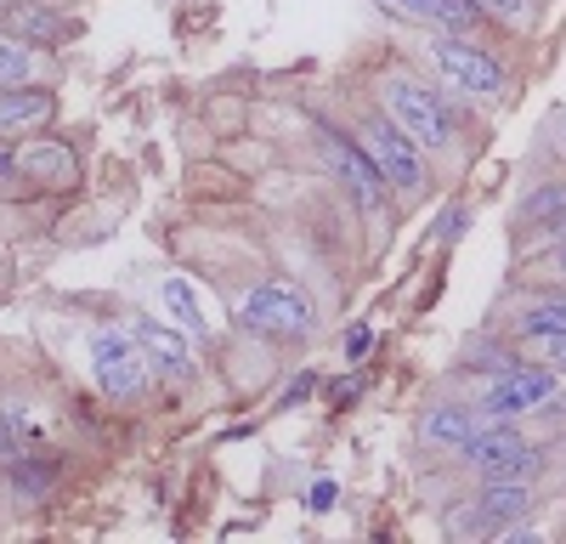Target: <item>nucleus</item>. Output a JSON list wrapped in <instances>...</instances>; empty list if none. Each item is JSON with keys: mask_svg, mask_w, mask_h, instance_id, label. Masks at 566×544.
I'll return each instance as SVG.
<instances>
[{"mask_svg": "<svg viewBox=\"0 0 566 544\" xmlns=\"http://www.w3.org/2000/svg\"><path fill=\"white\" fill-rule=\"evenodd\" d=\"M323 154H328V165L340 170V181L352 188V199H357L363 210L380 216V210L391 205V181H386V170L368 159V148L357 143L352 130H328V136H323Z\"/></svg>", "mask_w": 566, "mask_h": 544, "instance_id": "7", "label": "nucleus"}, {"mask_svg": "<svg viewBox=\"0 0 566 544\" xmlns=\"http://www.w3.org/2000/svg\"><path fill=\"white\" fill-rule=\"evenodd\" d=\"M437 80L453 85L459 97L470 103H488V108H504L510 103V69L493 45H482L476 34H448V29H431V45H424Z\"/></svg>", "mask_w": 566, "mask_h": 544, "instance_id": "2", "label": "nucleus"}, {"mask_svg": "<svg viewBox=\"0 0 566 544\" xmlns=\"http://www.w3.org/2000/svg\"><path fill=\"white\" fill-rule=\"evenodd\" d=\"M374 7L413 29H448V34H476L488 23L482 0H374Z\"/></svg>", "mask_w": 566, "mask_h": 544, "instance_id": "9", "label": "nucleus"}, {"mask_svg": "<svg viewBox=\"0 0 566 544\" xmlns=\"http://www.w3.org/2000/svg\"><path fill=\"white\" fill-rule=\"evenodd\" d=\"M555 148H560V154H566V114H560V119H555Z\"/></svg>", "mask_w": 566, "mask_h": 544, "instance_id": "25", "label": "nucleus"}, {"mask_svg": "<svg viewBox=\"0 0 566 544\" xmlns=\"http://www.w3.org/2000/svg\"><path fill=\"white\" fill-rule=\"evenodd\" d=\"M52 91L45 85H29V91H0V130H29V125H45L52 119Z\"/></svg>", "mask_w": 566, "mask_h": 544, "instance_id": "15", "label": "nucleus"}, {"mask_svg": "<svg viewBox=\"0 0 566 544\" xmlns=\"http://www.w3.org/2000/svg\"><path fill=\"white\" fill-rule=\"evenodd\" d=\"M91 363H97V380L108 397L130 402L142 386H148V357H142V346L119 329H97L91 335Z\"/></svg>", "mask_w": 566, "mask_h": 544, "instance_id": "8", "label": "nucleus"}, {"mask_svg": "<svg viewBox=\"0 0 566 544\" xmlns=\"http://www.w3.org/2000/svg\"><path fill=\"white\" fill-rule=\"evenodd\" d=\"M239 324L250 335H266V341H301V335H312V301L295 284L266 279L239 301Z\"/></svg>", "mask_w": 566, "mask_h": 544, "instance_id": "5", "label": "nucleus"}, {"mask_svg": "<svg viewBox=\"0 0 566 544\" xmlns=\"http://www.w3.org/2000/svg\"><path fill=\"white\" fill-rule=\"evenodd\" d=\"M482 431V415H476V402H431L419 415V437L442 448V453H464V442Z\"/></svg>", "mask_w": 566, "mask_h": 544, "instance_id": "11", "label": "nucleus"}, {"mask_svg": "<svg viewBox=\"0 0 566 544\" xmlns=\"http://www.w3.org/2000/svg\"><path fill=\"white\" fill-rule=\"evenodd\" d=\"M459 460L476 471L482 482H538L544 448H533L510 420H482V431L464 442Z\"/></svg>", "mask_w": 566, "mask_h": 544, "instance_id": "4", "label": "nucleus"}, {"mask_svg": "<svg viewBox=\"0 0 566 544\" xmlns=\"http://www.w3.org/2000/svg\"><path fill=\"white\" fill-rule=\"evenodd\" d=\"M560 397V375L549 363H515V369L493 375V386H482L476 408L482 420H522V415H538Z\"/></svg>", "mask_w": 566, "mask_h": 544, "instance_id": "6", "label": "nucleus"}, {"mask_svg": "<svg viewBox=\"0 0 566 544\" xmlns=\"http://www.w3.org/2000/svg\"><path fill=\"white\" fill-rule=\"evenodd\" d=\"M346 352H352V357H363V352H368V329H352V341H346Z\"/></svg>", "mask_w": 566, "mask_h": 544, "instance_id": "24", "label": "nucleus"}, {"mask_svg": "<svg viewBox=\"0 0 566 544\" xmlns=\"http://www.w3.org/2000/svg\"><path fill=\"white\" fill-rule=\"evenodd\" d=\"M566 221V181H538V188L515 205V227L522 233H555Z\"/></svg>", "mask_w": 566, "mask_h": 544, "instance_id": "12", "label": "nucleus"}, {"mask_svg": "<svg viewBox=\"0 0 566 544\" xmlns=\"http://www.w3.org/2000/svg\"><path fill=\"white\" fill-rule=\"evenodd\" d=\"M7 23H12L18 40H29V45H57V40L69 34V18L52 12V7H40V0H12Z\"/></svg>", "mask_w": 566, "mask_h": 544, "instance_id": "14", "label": "nucleus"}, {"mask_svg": "<svg viewBox=\"0 0 566 544\" xmlns=\"http://www.w3.org/2000/svg\"><path fill=\"white\" fill-rule=\"evenodd\" d=\"M380 108L413 136L424 154H453L459 148V119L448 108V91L419 80L413 69H386L380 74Z\"/></svg>", "mask_w": 566, "mask_h": 544, "instance_id": "1", "label": "nucleus"}, {"mask_svg": "<svg viewBox=\"0 0 566 544\" xmlns=\"http://www.w3.org/2000/svg\"><path fill=\"white\" fill-rule=\"evenodd\" d=\"M538 352H544V363L555 375H566V335H549V341H538Z\"/></svg>", "mask_w": 566, "mask_h": 544, "instance_id": "22", "label": "nucleus"}, {"mask_svg": "<svg viewBox=\"0 0 566 544\" xmlns=\"http://www.w3.org/2000/svg\"><path fill=\"white\" fill-rule=\"evenodd\" d=\"M470 499H476V505L499 522V527H510V522H522L533 505H538V493H533V482H482L476 493H470Z\"/></svg>", "mask_w": 566, "mask_h": 544, "instance_id": "13", "label": "nucleus"}, {"mask_svg": "<svg viewBox=\"0 0 566 544\" xmlns=\"http://www.w3.org/2000/svg\"><path fill=\"white\" fill-rule=\"evenodd\" d=\"M23 170H57V176H69L74 165H69V154H29Z\"/></svg>", "mask_w": 566, "mask_h": 544, "instance_id": "21", "label": "nucleus"}, {"mask_svg": "<svg viewBox=\"0 0 566 544\" xmlns=\"http://www.w3.org/2000/svg\"><path fill=\"white\" fill-rule=\"evenodd\" d=\"M328 499H335V488H328V482H317V488H312V511H323Z\"/></svg>", "mask_w": 566, "mask_h": 544, "instance_id": "23", "label": "nucleus"}, {"mask_svg": "<svg viewBox=\"0 0 566 544\" xmlns=\"http://www.w3.org/2000/svg\"><path fill=\"white\" fill-rule=\"evenodd\" d=\"M533 279H538V284H549V290H566V239H555V244H549V255L533 266Z\"/></svg>", "mask_w": 566, "mask_h": 544, "instance_id": "20", "label": "nucleus"}, {"mask_svg": "<svg viewBox=\"0 0 566 544\" xmlns=\"http://www.w3.org/2000/svg\"><path fill=\"white\" fill-rule=\"evenodd\" d=\"M352 136L368 148V159L386 170V181H391V193H402V199H419L424 193V181H431V165H424V148L413 143V136L386 114V108H368L357 125H352Z\"/></svg>", "mask_w": 566, "mask_h": 544, "instance_id": "3", "label": "nucleus"}, {"mask_svg": "<svg viewBox=\"0 0 566 544\" xmlns=\"http://www.w3.org/2000/svg\"><path fill=\"white\" fill-rule=\"evenodd\" d=\"M448 533H453V538H488V533H504V527L476 505V499H459V505L448 511Z\"/></svg>", "mask_w": 566, "mask_h": 544, "instance_id": "18", "label": "nucleus"}, {"mask_svg": "<svg viewBox=\"0 0 566 544\" xmlns=\"http://www.w3.org/2000/svg\"><path fill=\"white\" fill-rule=\"evenodd\" d=\"M482 12H488V23H499L504 34H533L538 29V0H482Z\"/></svg>", "mask_w": 566, "mask_h": 544, "instance_id": "17", "label": "nucleus"}, {"mask_svg": "<svg viewBox=\"0 0 566 544\" xmlns=\"http://www.w3.org/2000/svg\"><path fill=\"white\" fill-rule=\"evenodd\" d=\"M130 341L142 346L148 369H159V375H170V380L193 375V346H187V329L154 324V317H130Z\"/></svg>", "mask_w": 566, "mask_h": 544, "instance_id": "10", "label": "nucleus"}, {"mask_svg": "<svg viewBox=\"0 0 566 544\" xmlns=\"http://www.w3.org/2000/svg\"><path fill=\"white\" fill-rule=\"evenodd\" d=\"M159 301L170 306V317L187 329V335H210V317H205V306H199V295L187 290V279H165L159 284Z\"/></svg>", "mask_w": 566, "mask_h": 544, "instance_id": "16", "label": "nucleus"}, {"mask_svg": "<svg viewBox=\"0 0 566 544\" xmlns=\"http://www.w3.org/2000/svg\"><path fill=\"white\" fill-rule=\"evenodd\" d=\"M34 69V52H29V40L18 34H0V85H23Z\"/></svg>", "mask_w": 566, "mask_h": 544, "instance_id": "19", "label": "nucleus"}]
</instances>
